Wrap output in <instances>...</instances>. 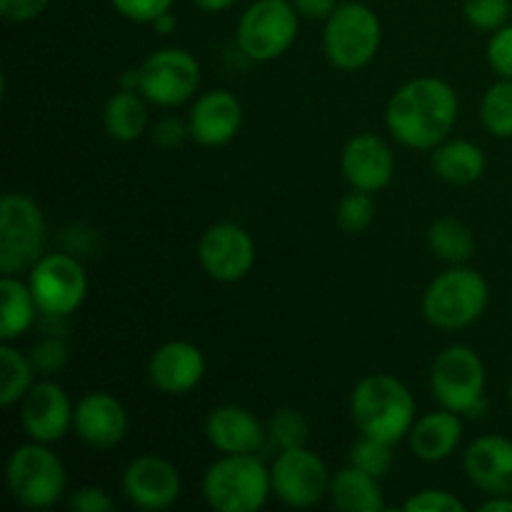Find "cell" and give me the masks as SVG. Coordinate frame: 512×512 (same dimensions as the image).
Returning <instances> with one entry per match:
<instances>
[{"mask_svg": "<svg viewBox=\"0 0 512 512\" xmlns=\"http://www.w3.org/2000/svg\"><path fill=\"white\" fill-rule=\"evenodd\" d=\"M458 115L460 100L453 85L423 75L395 90L385 108V125L405 148L435 150L450 138Z\"/></svg>", "mask_w": 512, "mask_h": 512, "instance_id": "obj_1", "label": "cell"}, {"mask_svg": "<svg viewBox=\"0 0 512 512\" xmlns=\"http://www.w3.org/2000/svg\"><path fill=\"white\" fill-rule=\"evenodd\" d=\"M415 398L408 385L388 373L365 375L350 395V418L360 435H370L388 445L408 440L418 420Z\"/></svg>", "mask_w": 512, "mask_h": 512, "instance_id": "obj_2", "label": "cell"}, {"mask_svg": "<svg viewBox=\"0 0 512 512\" xmlns=\"http://www.w3.org/2000/svg\"><path fill=\"white\" fill-rule=\"evenodd\" d=\"M490 303V285L480 270L468 265H453L440 273L423 293V315L433 328H470L483 318Z\"/></svg>", "mask_w": 512, "mask_h": 512, "instance_id": "obj_3", "label": "cell"}, {"mask_svg": "<svg viewBox=\"0 0 512 512\" xmlns=\"http://www.w3.org/2000/svg\"><path fill=\"white\" fill-rule=\"evenodd\" d=\"M270 495V468L258 455H220L203 475V498L215 512H258Z\"/></svg>", "mask_w": 512, "mask_h": 512, "instance_id": "obj_4", "label": "cell"}, {"mask_svg": "<svg viewBox=\"0 0 512 512\" xmlns=\"http://www.w3.org/2000/svg\"><path fill=\"white\" fill-rule=\"evenodd\" d=\"M488 373L485 363L470 345H450L430 368V390L440 408L463 418H483L488 413Z\"/></svg>", "mask_w": 512, "mask_h": 512, "instance_id": "obj_5", "label": "cell"}, {"mask_svg": "<svg viewBox=\"0 0 512 512\" xmlns=\"http://www.w3.org/2000/svg\"><path fill=\"white\" fill-rule=\"evenodd\" d=\"M5 483L18 505L28 510H48L58 505L68 490V473L50 445L28 440L10 453Z\"/></svg>", "mask_w": 512, "mask_h": 512, "instance_id": "obj_6", "label": "cell"}, {"mask_svg": "<svg viewBox=\"0 0 512 512\" xmlns=\"http://www.w3.org/2000/svg\"><path fill=\"white\" fill-rule=\"evenodd\" d=\"M380 43H383V25L370 5L348 0V3H340L335 13L325 20V58L343 73H355L373 63Z\"/></svg>", "mask_w": 512, "mask_h": 512, "instance_id": "obj_7", "label": "cell"}, {"mask_svg": "<svg viewBox=\"0 0 512 512\" xmlns=\"http://www.w3.org/2000/svg\"><path fill=\"white\" fill-rule=\"evenodd\" d=\"M298 30L300 15L293 0H255L240 15L235 40L248 60L273 63L293 48Z\"/></svg>", "mask_w": 512, "mask_h": 512, "instance_id": "obj_8", "label": "cell"}, {"mask_svg": "<svg viewBox=\"0 0 512 512\" xmlns=\"http://www.w3.org/2000/svg\"><path fill=\"white\" fill-rule=\"evenodd\" d=\"M43 208L25 193H5L0 200V273H28L45 248Z\"/></svg>", "mask_w": 512, "mask_h": 512, "instance_id": "obj_9", "label": "cell"}, {"mask_svg": "<svg viewBox=\"0 0 512 512\" xmlns=\"http://www.w3.org/2000/svg\"><path fill=\"white\" fill-rule=\"evenodd\" d=\"M140 95L158 108H178L195 98L203 83L200 63L185 48L153 50L140 63Z\"/></svg>", "mask_w": 512, "mask_h": 512, "instance_id": "obj_10", "label": "cell"}, {"mask_svg": "<svg viewBox=\"0 0 512 512\" xmlns=\"http://www.w3.org/2000/svg\"><path fill=\"white\" fill-rule=\"evenodd\" d=\"M28 285L40 313L48 318H68L88 298L85 268L68 253H45L28 270Z\"/></svg>", "mask_w": 512, "mask_h": 512, "instance_id": "obj_11", "label": "cell"}, {"mask_svg": "<svg viewBox=\"0 0 512 512\" xmlns=\"http://www.w3.org/2000/svg\"><path fill=\"white\" fill-rule=\"evenodd\" d=\"M330 480L333 475L325 460L308 450V445L280 450L278 458L270 465L273 495L295 510H308L323 503L330 495Z\"/></svg>", "mask_w": 512, "mask_h": 512, "instance_id": "obj_12", "label": "cell"}, {"mask_svg": "<svg viewBox=\"0 0 512 512\" xmlns=\"http://www.w3.org/2000/svg\"><path fill=\"white\" fill-rule=\"evenodd\" d=\"M255 240L243 225L213 223L198 240L200 268L215 283H240L255 265Z\"/></svg>", "mask_w": 512, "mask_h": 512, "instance_id": "obj_13", "label": "cell"}, {"mask_svg": "<svg viewBox=\"0 0 512 512\" xmlns=\"http://www.w3.org/2000/svg\"><path fill=\"white\" fill-rule=\"evenodd\" d=\"M75 405L63 385L55 380H35L33 388L20 400V425L28 440L53 445L73 430Z\"/></svg>", "mask_w": 512, "mask_h": 512, "instance_id": "obj_14", "label": "cell"}, {"mask_svg": "<svg viewBox=\"0 0 512 512\" xmlns=\"http://www.w3.org/2000/svg\"><path fill=\"white\" fill-rule=\"evenodd\" d=\"M123 493L130 505L145 512L170 510L180 500L183 480L178 468L160 455H140L123 473Z\"/></svg>", "mask_w": 512, "mask_h": 512, "instance_id": "obj_15", "label": "cell"}, {"mask_svg": "<svg viewBox=\"0 0 512 512\" xmlns=\"http://www.w3.org/2000/svg\"><path fill=\"white\" fill-rule=\"evenodd\" d=\"M130 418L125 405L105 390H93L75 403L73 433L93 450H113L125 440Z\"/></svg>", "mask_w": 512, "mask_h": 512, "instance_id": "obj_16", "label": "cell"}, {"mask_svg": "<svg viewBox=\"0 0 512 512\" xmlns=\"http://www.w3.org/2000/svg\"><path fill=\"white\" fill-rule=\"evenodd\" d=\"M205 355L190 340H168L148 360V380L158 393L178 398L198 388L205 378Z\"/></svg>", "mask_w": 512, "mask_h": 512, "instance_id": "obj_17", "label": "cell"}, {"mask_svg": "<svg viewBox=\"0 0 512 512\" xmlns=\"http://www.w3.org/2000/svg\"><path fill=\"white\" fill-rule=\"evenodd\" d=\"M188 128L190 140L203 148H223L243 128V103L233 90H208L190 108Z\"/></svg>", "mask_w": 512, "mask_h": 512, "instance_id": "obj_18", "label": "cell"}, {"mask_svg": "<svg viewBox=\"0 0 512 512\" xmlns=\"http://www.w3.org/2000/svg\"><path fill=\"white\" fill-rule=\"evenodd\" d=\"M340 170L350 188L363 190V193H380L388 188L395 175L393 148L380 135H355L340 155Z\"/></svg>", "mask_w": 512, "mask_h": 512, "instance_id": "obj_19", "label": "cell"}, {"mask_svg": "<svg viewBox=\"0 0 512 512\" xmlns=\"http://www.w3.org/2000/svg\"><path fill=\"white\" fill-rule=\"evenodd\" d=\"M205 438L220 455H258L268 443V425L243 405H218L205 418Z\"/></svg>", "mask_w": 512, "mask_h": 512, "instance_id": "obj_20", "label": "cell"}, {"mask_svg": "<svg viewBox=\"0 0 512 512\" xmlns=\"http://www.w3.org/2000/svg\"><path fill=\"white\" fill-rule=\"evenodd\" d=\"M465 475L485 495H512V440L483 435L465 450Z\"/></svg>", "mask_w": 512, "mask_h": 512, "instance_id": "obj_21", "label": "cell"}, {"mask_svg": "<svg viewBox=\"0 0 512 512\" xmlns=\"http://www.w3.org/2000/svg\"><path fill=\"white\" fill-rule=\"evenodd\" d=\"M463 415L453 410H433L420 415L408 433V448L423 463H443L453 458L463 440Z\"/></svg>", "mask_w": 512, "mask_h": 512, "instance_id": "obj_22", "label": "cell"}, {"mask_svg": "<svg viewBox=\"0 0 512 512\" xmlns=\"http://www.w3.org/2000/svg\"><path fill=\"white\" fill-rule=\"evenodd\" d=\"M328 498L335 510L345 512H383L388 508L380 478L350 463L333 475Z\"/></svg>", "mask_w": 512, "mask_h": 512, "instance_id": "obj_23", "label": "cell"}, {"mask_svg": "<svg viewBox=\"0 0 512 512\" xmlns=\"http://www.w3.org/2000/svg\"><path fill=\"white\" fill-rule=\"evenodd\" d=\"M430 155H433L435 175L450 185L478 183L488 168L483 148L465 138H448L438 148L430 150Z\"/></svg>", "mask_w": 512, "mask_h": 512, "instance_id": "obj_24", "label": "cell"}, {"mask_svg": "<svg viewBox=\"0 0 512 512\" xmlns=\"http://www.w3.org/2000/svg\"><path fill=\"white\" fill-rule=\"evenodd\" d=\"M40 313L38 303L33 298L28 280L20 275H3L0 278V340L15 343L23 338L35 323V315Z\"/></svg>", "mask_w": 512, "mask_h": 512, "instance_id": "obj_25", "label": "cell"}, {"mask_svg": "<svg viewBox=\"0 0 512 512\" xmlns=\"http://www.w3.org/2000/svg\"><path fill=\"white\" fill-rule=\"evenodd\" d=\"M103 125L115 143H135L148 128V100L135 90L120 88L105 103Z\"/></svg>", "mask_w": 512, "mask_h": 512, "instance_id": "obj_26", "label": "cell"}, {"mask_svg": "<svg viewBox=\"0 0 512 512\" xmlns=\"http://www.w3.org/2000/svg\"><path fill=\"white\" fill-rule=\"evenodd\" d=\"M428 248L443 263L465 265L475 253V235L463 220L438 218L428 228Z\"/></svg>", "mask_w": 512, "mask_h": 512, "instance_id": "obj_27", "label": "cell"}, {"mask_svg": "<svg viewBox=\"0 0 512 512\" xmlns=\"http://www.w3.org/2000/svg\"><path fill=\"white\" fill-rule=\"evenodd\" d=\"M33 358L20 353L13 343H0V405L13 408L35 385Z\"/></svg>", "mask_w": 512, "mask_h": 512, "instance_id": "obj_28", "label": "cell"}, {"mask_svg": "<svg viewBox=\"0 0 512 512\" xmlns=\"http://www.w3.org/2000/svg\"><path fill=\"white\" fill-rule=\"evenodd\" d=\"M480 120L495 138H512V80L500 78L480 100Z\"/></svg>", "mask_w": 512, "mask_h": 512, "instance_id": "obj_29", "label": "cell"}, {"mask_svg": "<svg viewBox=\"0 0 512 512\" xmlns=\"http://www.w3.org/2000/svg\"><path fill=\"white\" fill-rule=\"evenodd\" d=\"M310 425L305 415L295 408H278L268 420V443L278 450L303 448L308 445Z\"/></svg>", "mask_w": 512, "mask_h": 512, "instance_id": "obj_30", "label": "cell"}, {"mask_svg": "<svg viewBox=\"0 0 512 512\" xmlns=\"http://www.w3.org/2000/svg\"><path fill=\"white\" fill-rule=\"evenodd\" d=\"M375 213V200L373 193H363V190H350L348 195H343L335 208V223L343 233L348 235H360L373 225Z\"/></svg>", "mask_w": 512, "mask_h": 512, "instance_id": "obj_31", "label": "cell"}, {"mask_svg": "<svg viewBox=\"0 0 512 512\" xmlns=\"http://www.w3.org/2000/svg\"><path fill=\"white\" fill-rule=\"evenodd\" d=\"M393 448L395 445L383 443L378 438H370V435H360L348 450V463L355 468L365 470V473L375 475V478L383 480L385 475L393 470Z\"/></svg>", "mask_w": 512, "mask_h": 512, "instance_id": "obj_32", "label": "cell"}, {"mask_svg": "<svg viewBox=\"0 0 512 512\" xmlns=\"http://www.w3.org/2000/svg\"><path fill=\"white\" fill-rule=\"evenodd\" d=\"M510 13V0H465L463 3L465 20L483 33H495L498 28L508 25Z\"/></svg>", "mask_w": 512, "mask_h": 512, "instance_id": "obj_33", "label": "cell"}, {"mask_svg": "<svg viewBox=\"0 0 512 512\" xmlns=\"http://www.w3.org/2000/svg\"><path fill=\"white\" fill-rule=\"evenodd\" d=\"M408 512H463L465 503L455 493L443 488H425L410 495L403 503Z\"/></svg>", "mask_w": 512, "mask_h": 512, "instance_id": "obj_34", "label": "cell"}, {"mask_svg": "<svg viewBox=\"0 0 512 512\" xmlns=\"http://www.w3.org/2000/svg\"><path fill=\"white\" fill-rule=\"evenodd\" d=\"M110 5L115 8V13H120V18L130 20V23L150 25L155 18L173 10L175 0H110Z\"/></svg>", "mask_w": 512, "mask_h": 512, "instance_id": "obj_35", "label": "cell"}, {"mask_svg": "<svg viewBox=\"0 0 512 512\" xmlns=\"http://www.w3.org/2000/svg\"><path fill=\"white\" fill-rule=\"evenodd\" d=\"M488 63L498 78L512 80V23L495 30L488 40Z\"/></svg>", "mask_w": 512, "mask_h": 512, "instance_id": "obj_36", "label": "cell"}, {"mask_svg": "<svg viewBox=\"0 0 512 512\" xmlns=\"http://www.w3.org/2000/svg\"><path fill=\"white\" fill-rule=\"evenodd\" d=\"M30 358H33L35 370H38L40 375H53V373H58L60 368H65V363H68V358H70V350L63 340L45 338L35 345L33 353H30Z\"/></svg>", "mask_w": 512, "mask_h": 512, "instance_id": "obj_37", "label": "cell"}, {"mask_svg": "<svg viewBox=\"0 0 512 512\" xmlns=\"http://www.w3.org/2000/svg\"><path fill=\"white\" fill-rule=\"evenodd\" d=\"M68 508L73 512H113L115 503L108 490L98 485H83L68 495Z\"/></svg>", "mask_w": 512, "mask_h": 512, "instance_id": "obj_38", "label": "cell"}, {"mask_svg": "<svg viewBox=\"0 0 512 512\" xmlns=\"http://www.w3.org/2000/svg\"><path fill=\"white\" fill-rule=\"evenodd\" d=\"M190 138L188 123L180 118H163L153 128V143L163 150H175Z\"/></svg>", "mask_w": 512, "mask_h": 512, "instance_id": "obj_39", "label": "cell"}, {"mask_svg": "<svg viewBox=\"0 0 512 512\" xmlns=\"http://www.w3.org/2000/svg\"><path fill=\"white\" fill-rule=\"evenodd\" d=\"M50 0H0V15L10 23H30L40 18Z\"/></svg>", "mask_w": 512, "mask_h": 512, "instance_id": "obj_40", "label": "cell"}, {"mask_svg": "<svg viewBox=\"0 0 512 512\" xmlns=\"http://www.w3.org/2000/svg\"><path fill=\"white\" fill-rule=\"evenodd\" d=\"M295 10L305 20H328L338 8V0H293Z\"/></svg>", "mask_w": 512, "mask_h": 512, "instance_id": "obj_41", "label": "cell"}, {"mask_svg": "<svg viewBox=\"0 0 512 512\" xmlns=\"http://www.w3.org/2000/svg\"><path fill=\"white\" fill-rule=\"evenodd\" d=\"M480 512H512V495H488V500L478 505Z\"/></svg>", "mask_w": 512, "mask_h": 512, "instance_id": "obj_42", "label": "cell"}, {"mask_svg": "<svg viewBox=\"0 0 512 512\" xmlns=\"http://www.w3.org/2000/svg\"><path fill=\"white\" fill-rule=\"evenodd\" d=\"M150 25H153V30L158 35H170V33H175V28H178V18L173 15V10H168V13H163L160 18H155Z\"/></svg>", "mask_w": 512, "mask_h": 512, "instance_id": "obj_43", "label": "cell"}, {"mask_svg": "<svg viewBox=\"0 0 512 512\" xmlns=\"http://www.w3.org/2000/svg\"><path fill=\"white\" fill-rule=\"evenodd\" d=\"M195 5H198L200 10H205V13H225V10L233 8L238 0H193Z\"/></svg>", "mask_w": 512, "mask_h": 512, "instance_id": "obj_44", "label": "cell"}, {"mask_svg": "<svg viewBox=\"0 0 512 512\" xmlns=\"http://www.w3.org/2000/svg\"><path fill=\"white\" fill-rule=\"evenodd\" d=\"M508 400H510V408H512V380H510V385H508Z\"/></svg>", "mask_w": 512, "mask_h": 512, "instance_id": "obj_45", "label": "cell"}]
</instances>
